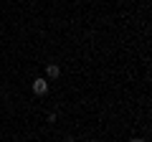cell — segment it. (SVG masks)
<instances>
[{
	"instance_id": "cell-1",
	"label": "cell",
	"mask_w": 152,
	"mask_h": 142,
	"mask_svg": "<svg viewBox=\"0 0 152 142\" xmlns=\"http://www.w3.org/2000/svg\"><path fill=\"white\" fill-rule=\"evenodd\" d=\"M33 94H38V97L48 94V81H46V79H36V81H33Z\"/></svg>"
},
{
	"instance_id": "cell-2",
	"label": "cell",
	"mask_w": 152,
	"mask_h": 142,
	"mask_svg": "<svg viewBox=\"0 0 152 142\" xmlns=\"http://www.w3.org/2000/svg\"><path fill=\"white\" fill-rule=\"evenodd\" d=\"M46 74H48V79H58L61 76V69L56 64H48V66H46Z\"/></svg>"
},
{
	"instance_id": "cell-3",
	"label": "cell",
	"mask_w": 152,
	"mask_h": 142,
	"mask_svg": "<svg viewBox=\"0 0 152 142\" xmlns=\"http://www.w3.org/2000/svg\"><path fill=\"white\" fill-rule=\"evenodd\" d=\"M129 142H145V140H142V137H132Z\"/></svg>"
}]
</instances>
